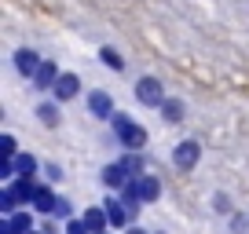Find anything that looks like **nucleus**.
<instances>
[{"instance_id":"nucleus-3","label":"nucleus","mask_w":249,"mask_h":234,"mask_svg":"<svg viewBox=\"0 0 249 234\" xmlns=\"http://www.w3.org/2000/svg\"><path fill=\"white\" fill-rule=\"evenodd\" d=\"M77 88H81V81L73 77V73H59V81H55V99H73L77 95Z\"/></svg>"},{"instance_id":"nucleus-14","label":"nucleus","mask_w":249,"mask_h":234,"mask_svg":"<svg viewBox=\"0 0 249 234\" xmlns=\"http://www.w3.org/2000/svg\"><path fill=\"white\" fill-rule=\"evenodd\" d=\"M18 168H22L26 176H30V172H33V157H18Z\"/></svg>"},{"instance_id":"nucleus-7","label":"nucleus","mask_w":249,"mask_h":234,"mask_svg":"<svg viewBox=\"0 0 249 234\" xmlns=\"http://www.w3.org/2000/svg\"><path fill=\"white\" fill-rule=\"evenodd\" d=\"M88 106H92V110H95L99 117H107V114H110V99H107L103 92H95L92 99H88Z\"/></svg>"},{"instance_id":"nucleus-11","label":"nucleus","mask_w":249,"mask_h":234,"mask_svg":"<svg viewBox=\"0 0 249 234\" xmlns=\"http://www.w3.org/2000/svg\"><path fill=\"white\" fill-rule=\"evenodd\" d=\"M107 183H110V187H121V168H117V165L107 168Z\"/></svg>"},{"instance_id":"nucleus-9","label":"nucleus","mask_w":249,"mask_h":234,"mask_svg":"<svg viewBox=\"0 0 249 234\" xmlns=\"http://www.w3.org/2000/svg\"><path fill=\"white\" fill-rule=\"evenodd\" d=\"M161 110H165V121H179V114H183V106H179V102H172V99H165Z\"/></svg>"},{"instance_id":"nucleus-15","label":"nucleus","mask_w":249,"mask_h":234,"mask_svg":"<svg viewBox=\"0 0 249 234\" xmlns=\"http://www.w3.org/2000/svg\"><path fill=\"white\" fill-rule=\"evenodd\" d=\"M85 223H88V227H103V216H99V212H88Z\"/></svg>"},{"instance_id":"nucleus-6","label":"nucleus","mask_w":249,"mask_h":234,"mask_svg":"<svg viewBox=\"0 0 249 234\" xmlns=\"http://www.w3.org/2000/svg\"><path fill=\"white\" fill-rule=\"evenodd\" d=\"M33 81H37L40 88H55V81H59V73H55L52 63H40V70L33 73Z\"/></svg>"},{"instance_id":"nucleus-1","label":"nucleus","mask_w":249,"mask_h":234,"mask_svg":"<svg viewBox=\"0 0 249 234\" xmlns=\"http://www.w3.org/2000/svg\"><path fill=\"white\" fill-rule=\"evenodd\" d=\"M114 125H117V132H121V139H124V147H143L147 143V135H143V128H136L132 121L124 114H117L114 117Z\"/></svg>"},{"instance_id":"nucleus-8","label":"nucleus","mask_w":249,"mask_h":234,"mask_svg":"<svg viewBox=\"0 0 249 234\" xmlns=\"http://www.w3.org/2000/svg\"><path fill=\"white\" fill-rule=\"evenodd\" d=\"M99 59H103V63L110 66V70H121V66H124V59H121V55L114 51V48H103V51H99Z\"/></svg>"},{"instance_id":"nucleus-12","label":"nucleus","mask_w":249,"mask_h":234,"mask_svg":"<svg viewBox=\"0 0 249 234\" xmlns=\"http://www.w3.org/2000/svg\"><path fill=\"white\" fill-rule=\"evenodd\" d=\"M140 194H143V198H154V194H158V183H154V180H143V183H140Z\"/></svg>"},{"instance_id":"nucleus-13","label":"nucleus","mask_w":249,"mask_h":234,"mask_svg":"<svg viewBox=\"0 0 249 234\" xmlns=\"http://www.w3.org/2000/svg\"><path fill=\"white\" fill-rule=\"evenodd\" d=\"M107 212H110V219H114V223H121V219H124V212L117 209V201H110V209H107Z\"/></svg>"},{"instance_id":"nucleus-2","label":"nucleus","mask_w":249,"mask_h":234,"mask_svg":"<svg viewBox=\"0 0 249 234\" xmlns=\"http://www.w3.org/2000/svg\"><path fill=\"white\" fill-rule=\"evenodd\" d=\"M136 95H140V102H147V106H161V84H158L154 77H143L140 84H136Z\"/></svg>"},{"instance_id":"nucleus-4","label":"nucleus","mask_w":249,"mask_h":234,"mask_svg":"<svg viewBox=\"0 0 249 234\" xmlns=\"http://www.w3.org/2000/svg\"><path fill=\"white\" fill-rule=\"evenodd\" d=\"M15 66H18V73H37L40 70V59H37V51L22 48V51L15 55Z\"/></svg>"},{"instance_id":"nucleus-5","label":"nucleus","mask_w":249,"mask_h":234,"mask_svg":"<svg viewBox=\"0 0 249 234\" xmlns=\"http://www.w3.org/2000/svg\"><path fill=\"white\" fill-rule=\"evenodd\" d=\"M195 161H198V143H191V139L179 143V150H176V165H179V168H191Z\"/></svg>"},{"instance_id":"nucleus-10","label":"nucleus","mask_w":249,"mask_h":234,"mask_svg":"<svg viewBox=\"0 0 249 234\" xmlns=\"http://www.w3.org/2000/svg\"><path fill=\"white\" fill-rule=\"evenodd\" d=\"M37 114L44 117V125H55V121H59V106H52V102H44V106H40Z\"/></svg>"}]
</instances>
